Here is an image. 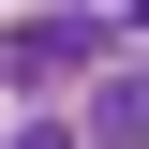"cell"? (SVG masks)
I'll use <instances>...</instances> for the list:
<instances>
[{"label": "cell", "mask_w": 149, "mask_h": 149, "mask_svg": "<svg viewBox=\"0 0 149 149\" xmlns=\"http://www.w3.org/2000/svg\"><path fill=\"white\" fill-rule=\"evenodd\" d=\"M90 149H149V74H104L90 90Z\"/></svg>", "instance_id": "7a4b0ae2"}, {"label": "cell", "mask_w": 149, "mask_h": 149, "mask_svg": "<svg viewBox=\"0 0 149 149\" xmlns=\"http://www.w3.org/2000/svg\"><path fill=\"white\" fill-rule=\"evenodd\" d=\"M15 149H90V119H45V104H30V119H15Z\"/></svg>", "instance_id": "3957f363"}, {"label": "cell", "mask_w": 149, "mask_h": 149, "mask_svg": "<svg viewBox=\"0 0 149 149\" xmlns=\"http://www.w3.org/2000/svg\"><path fill=\"white\" fill-rule=\"evenodd\" d=\"M104 60V15H15L0 30V74L15 90H60V74H90Z\"/></svg>", "instance_id": "6da1fadb"}]
</instances>
